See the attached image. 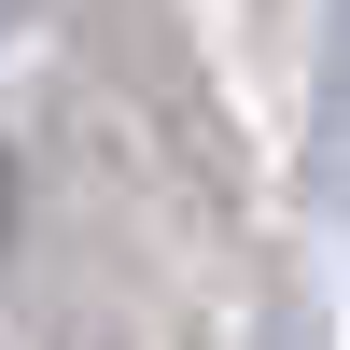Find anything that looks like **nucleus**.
Listing matches in <instances>:
<instances>
[{
    "label": "nucleus",
    "mask_w": 350,
    "mask_h": 350,
    "mask_svg": "<svg viewBox=\"0 0 350 350\" xmlns=\"http://www.w3.org/2000/svg\"><path fill=\"white\" fill-rule=\"evenodd\" d=\"M0 224H14V168H0Z\"/></svg>",
    "instance_id": "f257e3e1"
}]
</instances>
